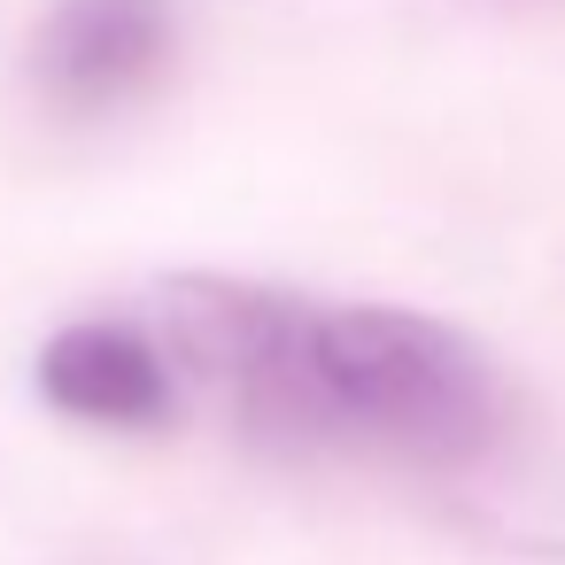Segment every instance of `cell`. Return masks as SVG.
Wrapping results in <instances>:
<instances>
[{"label":"cell","instance_id":"1","mask_svg":"<svg viewBox=\"0 0 565 565\" xmlns=\"http://www.w3.org/2000/svg\"><path fill=\"white\" fill-rule=\"evenodd\" d=\"M503 441L495 356L403 302H318L310 318V449H387L403 465H472Z\"/></svg>","mask_w":565,"mask_h":565},{"label":"cell","instance_id":"2","mask_svg":"<svg viewBox=\"0 0 565 565\" xmlns=\"http://www.w3.org/2000/svg\"><path fill=\"white\" fill-rule=\"evenodd\" d=\"M171 55V0H55L32 32V78L55 109H109Z\"/></svg>","mask_w":565,"mask_h":565},{"label":"cell","instance_id":"3","mask_svg":"<svg viewBox=\"0 0 565 565\" xmlns=\"http://www.w3.org/2000/svg\"><path fill=\"white\" fill-rule=\"evenodd\" d=\"M40 395L78 418V426H109V434H156L179 411V372L171 356L125 326V318H78L40 349Z\"/></svg>","mask_w":565,"mask_h":565}]
</instances>
